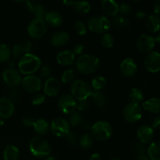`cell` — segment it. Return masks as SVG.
<instances>
[{
  "label": "cell",
  "instance_id": "1",
  "mask_svg": "<svg viewBox=\"0 0 160 160\" xmlns=\"http://www.w3.org/2000/svg\"><path fill=\"white\" fill-rule=\"evenodd\" d=\"M42 66V61L40 58L32 53L24 54L18 62V70L20 73L23 75H33L35 72L40 70Z\"/></svg>",
  "mask_w": 160,
  "mask_h": 160
},
{
  "label": "cell",
  "instance_id": "2",
  "mask_svg": "<svg viewBox=\"0 0 160 160\" xmlns=\"http://www.w3.org/2000/svg\"><path fill=\"white\" fill-rule=\"evenodd\" d=\"M99 64V59L92 54H83L75 60L77 70L83 74L94 73L98 70Z\"/></svg>",
  "mask_w": 160,
  "mask_h": 160
},
{
  "label": "cell",
  "instance_id": "3",
  "mask_svg": "<svg viewBox=\"0 0 160 160\" xmlns=\"http://www.w3.org/2000/svg\"><path fill=\"white\" fill-rule=\"evenodd\" d=\"M29 150L32 156L37 158H45L51 153V146L44 138L35 136L30 141Z\"/></svg>",
  "mask_w": 160,
  "mask_h": 160
},
{
  "label": "cell",
  "instance_id": "4",
  "mask_svg": "<svg viewBox=\"0 0 160 160\" xmlns=\"http://www.w3.org/2000/svg\"><path fill=\"white\" fill-rule=\"evenodd\" d=\"M90 131L92 138L100 142L109 140L113 134V128L112 125L109 122L103 120H99L94 123Z\"/></svg>",
  "mask_w": 160,
  "mask_h": 160
},
{
  "label": "cell",
  "instance_id": "5",
  "mask_svg": "<svg viewBox=\"0 0 160 160\" xmlns=\"http://www.w3.org/2000/svg\"><path fill=\"white\" fill-rule=\"evenodd\" d=\"M88 28L96 34H106L110 29L112 24L109 17L105 15H95L88 21Z\"/></svg>",
  "mask_w": 160,
  "mask_h": 160
},
{
  "label": "cell",
  "instance_id": "6",
  "mask_svg": "<svg viewBox=\"0 0 160 160\" xmlns=\"http://www.w3.org/2000/svg\"><path fill=\"white\" fill-rule=\"evenodd\" d=\"M92 88L89 84H88L84 80L78 79L73 81L70 88V95L73 96L75 100L82 101V100H88V98L91 96Z\"/></svg>",
  "mask_w": 160,
  "mask_h": 160
},
{
  "label": "cell",
  "instance_id": "7",
  "mask_svg": "<svg viewBox=\"0 0 160 160\" xmlns=\"http://www.w3.org/2000/svg\"><path fill=\"white\" fill-rule=\"evenodd\" d=\"M70 126L66 119L57 117L49 123V131L57 138L66 137L70 132Z\"/></svg>",
  "mask_w": 160,
  "mask_h": 160
},
{
  "label": "cell",
  "instance_id": "8",
  "mask_svg": "<svg viewBox=\"0 0 160 160\" xmlns=\"http://www.w3.org/2000/svg\"><path fill=\"white\" fill-rule=\"evenodd\" d=\"M47 25L43 19L34 18L28 26V33L34 39H41L45 35Z\"/></svg>",
  "mask_w": 160,
  "mask_h": 160
},
{
  "label": "cell",
  "instance_id": "9",
  "mask_svg": "<svg viewBox=\"0 0 160 160\" xmlns=\"http://www.w3.org/2000/svg\"><path fill=\"white\" fill-rule=\"evenodd\" d=\"M123 118L127 122L130 123H134L142 119L143 111L140 104L130 102L123 109Z\"/></svg>",
  "mask_w": 160,
  "mask_h": 160
},
{
  "label": "cell",
  "instance_id": "10",
  "mask_svg": "<svg viewBox=\"0 0 160 160\" xmlns=\"http://www.w3.org/2000/svg\"><path fill=\"white\" fill-rule=\"evenodd\" d=\"M20 84L22 85L23 90L28 93H38L42 88V81L38 77L35 75L25 76L22 79Z\"/></svg>",
  "mask_w": 160,
  "mask_h": 160
},
{
  "label": "cell",
  "instance_id": "11",
  "mask_svg": "<svg viewBox=\"0 0 160 160\" xmlns=\"http://www.w3.org/2000/svg\"><path fill=\"white\" fill-rule=\"evenodd\" d=\"M58 107L63 114L70 115V113L76 111L77 101L70 94H63L59 97Z\"/></svg>",
  "mask_w": 160,
  "mask_h": 160
},
{
  "label": "cell",
  "instance_id": "12",
  "mask_svg": "<svg viewBox=\"0 0 160 160\" xmlns=\"http://www.w3.org/2000/svg\"><path fill=\"white\" fill-rule=\"evenodd\" d=\"M2 79L9 88H15L21 84L22 78L20 72L13 68H6L2 72Z\"/></svg>",
  "mask_w": 160,
  "mask_h": 160
},
{
  "label": "cell",
  "instance_id": "13",
  "mask_svg": "<svg viewBox=\"0 0 160 160\" xmlns=\"http://www.w3.org/2000/svg\"><path fill=\"white\" fill-rule=\"evenodd\" d=\"M156 46L154 38L146 34H142L138 36L136 40V47L142 52L149 53Z\"/></svg>",
  "mask_w": 160,
  "mask_h": 160
},
{
  "label": "cell",
  "instance_id": "14",
  "mask_svg": "<svg viewBox=\"0 0 160 160\" xmlns=\"http://www.w3.org/2000/svg\"><path fill=\"white\" fill-rule=\"evenodd\" d=\"M144 65L148 72L158 73L160 70V54L158 52L152 51L148 53L144 60Z\"/></svg>",
  "mask_w": 160,
  "mask_h": 160
},
{
  "label": "cell",
  "instance_id": "15",
  "mask_svg": "<svg viewBox=\"0 0 160 160\" xmlns=\"http://www.w3.org/2000/svg\"><path fill=\"white\" fill-rule=\"evenodd\" d=\"M138 68V67L137 62L132 58H126L120 62V72L125 78H131L135 75Z\"/></svg>",
  "mask_w": 160,
  "mask_h": 160
},
{
  "label": "cell",
  "instance_id": "16",
  "mask_svg": "<svg viewBox=\"0 0 160 160\" xmlns=\"http://www.w3.org/2000/svg\"><path fill=\"white\" fill-rule=\"evenodd\" d=\"M154 137V129L150 125L143 124L137 130V138L141 144H148Z\"/></svg>",
  "mask_w": 160,
  "mask_h": 160
},
{
  "label": "cell",
  "instance_id": "17",
  "mask_svg": "<svg viewBox=\"0 0 160 160\" xmlns=\"http://www.w3.org/2000/svg\"><path fill=\"white\" fill-rule=\"evenodd\" d=\"M15 111V106L12 100L8 97L0 98V119H8L12 117Z\"/></svg>",
  "mask_w": 160,
  "mask_h": 160
},
{
  "label": "cell",
  "instance_id": "18",
  "mask_svg": "<svg viewBox=\"0 0 160 160\" xmlns=\"http://www.w3.org/2000/svg\"><path fill=\"white\" fill-rule=\"evenodd\" d=\"M60 92V82L54 77H50L45 81L44 85V92L45 96L53 97L57 95Z\"/></svg>",
  "mask_w": 160,
  "mask_h": 160
},
{
  "label": "cell",
  "instance_id": "19",
  "mask_svg": "<svg viewBox=\"0 0 160 160\" xmlns=\"http://www.w3.org/2000/svg\"><path fill=\"white\" fill-rule=\"evenodd\" d=\"M76 60V56L70 50H64L59 52L56 56V61L61 66L68 67L73 65Z\"/></svg>",
  "mask_w": 160,
  "mask_h": 160
},
{
  "label": "cell",
  "instance_id": "20",
  "mask_svg": "<svg viewBox=\"0 0 160 160\" xmlns=\"http://www.w3.org/2000/svg\"><path fill=\"white\" fill-rule=\"evenodd\" d=\"M101 8L106 17H115L119 12V4L113 0H102L100 3Z\"/></svg>",
  "mask_w": 160,
  "mask_h": 160
},
{
  "label": "cell",
  "instance_id": "21",
  "mask_svg": "<svg viewBox=\"0 0 160 160\" xmlns=\"http://www.w3.org/2000/svg\"><path fill=\"white\" fill-rule=\"evenodd\" d=\"M44 21L48 26L52 28H59L63 23V18L57 11H49L45 14Z\"/></svg>",
  "mask_w": 160,
  "mask_h": 160
},
{
  "label": "cell",
  "instance_id": "22",
  "mask_svg": "<svg viewBox=\"0 0 160 160\" xmlns=\"http://www.w3.org/2000/svg\"><path fill=\"white\" fill-rule=\"evenodd\" d=\"M70 40V34L64 31L55 32L51 37V44L55 47H61L65 45Z\"/></svg>",
  "mask_w": 160,
  "mask_h": 160
},
{
  "label": "cell",
  "instance_id": "23",
  "mask_svg": "<svg viewBox=\"0 0 160 160\" xmlns=\"http://www.w3.org/2000/svg\"><path fill=\"white\" fill-rule=\"evenodd\" d=\"M26 6L30 12L34 15V18L43 19L46 14V10L43 5L40 3L34 2H26Z\"/></svg>",
  "mask_w": 160,
  "mask_h": 160
},
{
  "label": "cell",
  "instance_id": "24",
  "mask_svg": "<svg viewBox=\"0 0 160 160\" xmlns=\"http://www.w3.org/2000/svg\"><path fill=\"white\" fill-rule=\"evenodd\" d=\"M142 109L149 113L158 114L160 111V100L158 98H151L142 102Z\"/></svg>",
  "mask_w": 160,
  "mask_h": 160
},
{
  "label": "cell",
  "instance_id": "25",
  "mask_svg": "<svg viewBox=\"0 0 160 160\" xmlns=\"http://www.w3.org/2000/svg\"><path fill=\"white\" fill-rule=\"evenodd\" d=\"M33 128H34V131L42 137V136L48 134L49 131V123L45 119L38 118L34 121Z\"/></svg>",
  "mask_w": 160,
  "mask_h": 160
},
{
  "label": "cell",
  "instance_id": "26",
  "mask_svg": "<svg viewBox=\"0 0 160 160\" xmlns=\"http://www.w3.org/2000/svg\"><path fill=\"white\" fill-rule=\"evenodd\" d=\"M20 157V150L13 145H7L3 152L4 160H18Z\"/></svg>",
  "mask_w": 160,
  "mask_h": 160
},
{
  "label": "cell",
  "instance_id": "27",
  "mask_svg": "<svg viewBox=\"0 0 160 160\" xmlns=\"http://www.w3.org/2000/svg\"><path fill=\"white\" fill-rule=\"evenodd\" d=\"M160 19L159 16L150 15L146 20V28L152 33H156L159 31Z\"/></svg>",
  "mask_w": 160,
  "mask_h": 160
},
{
  "label": "cell",
  "instance_id": "28",
  "mask_svg": "<svg viewBox=\"0 0 160 160\" xmlns=\"http://www.w3.org/2000/svg\"><path fill=\"white\" fill-rule=\"evenodd\" d=\"M91 97L93 99V102L98 107L103 108L106 106L107 103V98L106 96L101 92V91L92 90Z\"/></svg>",
  "mask_w": 160,
  "mask_h": 160
},
{
  "label": "cell",
  "instance_id": "29",
  "mask_svg": "<svg viewBox=\"0 0 160 160\" xmlns=\"http://www.w3.org/2000/svg\"><path fill=\"white\" fill-rule=\"evenodd\" d=\"M160 142H152L148 146L147 153H148V157L151 160H160Z\"/></svg>",
  "mask_w": 160,
  "mask_h": 160
},
{
  "label": "cell",
  "instance_id": "30",
  "mask_svg": "<svg viewBox=\"0 0 160 160\" xmlns=\"http://www.w3.org/2000/svg\"><path fill=\"white\" fill-rule=\"evenodd\" d=\"M129 98L131 99V102L139 104L144 100L143 91L139 88H133L129 92Z\"/></svg>",
  "mask_w": 160,
  "mask_h": 160
},
{
  "label": "cell",
  "instance_id": "31",
  "mask_svg": "<svg viewBox=\"0 0 160 160\" xmlns=\"http://www.w3.org/2000/svg\"><path fill=\"white\" fill-rule=\"evenodd\" d=\"M111 24L117 28H128L131 24V21L124 16H116L111 21Z\"/></svg>",
  "mask_w": 160,
  "mask_h": 160
},
{
  "label": "cell",
  "instance_id": "32",
  "mask_svg": "<svg viewBox=\"0 0 160 160\" xmlns=\"http://www.w3.org/2000/svg\"><path fill=\"white\" fill-rule=\"evenodd\" d=\"M73 8L75 11L81 14H86L91 10V4L88 2L86 1H80V2H74L73 1Z\"/></svg>",
  "mask_w": 160,
  "mask_h": 160
},
{
  "label": "cell",
  "instance_id": "33",
  "mask_svg": "<svg viewBox=\"0 0 160 160\" xmlns=\"http://www.w3.org/2000/svg\"><path fill=\"white\" fill-rule=\"evenodd\" d=\"M107 80L102 76H96L92 80V88L95 91H102L106 88Z\"/></svg>",
  "mask_w": 160,
  "mask_h": 160
},
{
  "label": "cell",
  "instance_id": "34",
  "mask_svg": "<svg viewBox=\"0 0 160 160\" xmlns=\"http://www.w3.org/2000/svg\"><path fill=\"white\" fill-rule=\"evenodd\" d=\"M82 119L83 117L81 112L79 111H74V112H73L69 115L68 120H67L69 124H70V128L71 127L74 128V127L78 126L81 123V122L82 121Z\"/></svg>",
  "mask_w": 160,
  "mask_h": 160
},
{
  "label": "cell",
  "instance_id": "35",
  "mask_svg": "<svg viewBox=\"0 0 160 160\" xmlns=\"http://www.w3.org/2000/svg\"><path fill=\"white\" fill-rule=\"evenodd\" d=\"M11 56V49L6 44H0V62H6Z\"/></svg>",
  "mask_w": 160,
  "mask_h": 160
},
{
  "label": "cell",
  "instance_id": "36",
  "mask_svg": "<svg viewBox=\"0 0 160 160\" xmlns=\"http://www.w3.org/2000/svg\"><path fill=\"white\" fill-rule=\"evenodd\" d=\"M92 144H93V140L90 134H85L81 136L79 140V145L82 149L88 150L92 148Z\"/></svg>",
  "mask_w": 160,
  "mask_h": 160
},
{
  "label": "cell",
  "instance_id": "37",
  "mask_svg": "<svg viewBox=\"0 0 160 160\" xmlns=\"http://www.w3.org/2000/svg\"><path fill=\"white\" fill-rule=\"evenodd\" d=\"M114 38L112 34H109V33H106L103 34V35L101 37V45L103 48H110L113 46L114 45Z\"/></svg>",
  "mask_w": 160,
  "mask_h": 160
},
{
  "label": "cell",
  "instance_id": "38",
  "mask_svg": "<svg viewBox=\"0 0 160 160\" xmlns=\"http://www.w3.org/2000/svg\"><path fill=\"white\" fill-rule=\"evenodd\" d=\"M74 78L75 71L73 69H68L62 73V77H61V81L63 84H69V83L73 82Z\"/></svg>",
  "mask_w": 160,
  "mask_h": 160
},
{
  "label": "cell",
  "instance_id": "39",
  "mask_svg": "<svg viewBox=\"0 0 160 160\" xmlns=\"http://www.w3.org/2000/svg\"><path fill=\"white\" fill-rule=\"evenodd\" d=\"M24 54H26V53H25L24 50H23V47H22L20 43L14 45L12 49L11 50V55L16 59H20Z\"/></svg>",
  "mask_w": 160,
  "mask_h": 160
},
{
  "label": "cell",
  "instance_id": "40",
  "mask_svg": "<svg viewBox=\"0 0 160 160\" xmlns=\"http://www.w3.org/2000/svg\"><path fill=\"white\" fill-rule=\"evenodd\" d=\"M45 95L42 92H38L35 93L32 97L31 99V102L34 106H40V105L43 104L45 100Z\"/></svg>",
  "mask_w": 160,
  "mask_h": 160
},
{
  "label": "cell",
  "instance_id": "41",
  "mask_svg": "<svg viewBox=\"0 0 160 160\" xmlns=\"http://www.w3.org/2000/svg\"><path fill=\"white\" fill-rule=\"evenodd\" d=\"M73 28H74V31H76L77 34H79L80 36H84L87 34V27L83 22H76L74 26H73Z\"/></svg>",
  "mask_w": 160,
  "mask_h": 160
},
{
  "label": "cell",
  "instance_id": "42",
  "mask_svg": "<svg viewBox=\"0 0 160 160\" xmlns=\"http://www.w3.org/2000/svg\"><path fill=\"white\" fill-rule=\"evenodd\" d=\"M132 11V7H131V5L128 4V3L123 2L119 5V12H121L123 15H129V14H131Z\"/></svg>",
  "mask_w": 160,
  "mask_h": 160
},
{
  "label": "cell",
  "instance_id": "43",
  "mask_svg": "<svg viewBox=\"0 0 160 160\" xmlns=\"http://www.w3.org/2000/svg\"><path fill=\"white\" fill-rule=\"evenodd\" d=\"M52 73V68L50 67H48V66H44V67H42V68H40L41 78H47V79H48V78L51 77Z\"/></svg>",
  "mask_w": 160,
  "mask_h": 160
},
{
  "label": "cell",
  "instance_id": "44",
  "mask_svg": "<svg viewBox=\"0 0 160 160\" xmlns=\"http://www.w3.org/2000/svg\"><path fill=\"white\" fill-rule=\"evenodd\" d=\"M90 106V103L88 100H82V101H78L77 102V108L76 109H78L79 112H84L86 111Z\"/></svg>",
  "mask_w": 160,
  "mask_h": 160
},
{
  "label": "cell",
  "instance_id": "45",
  "mask_svg": "<svg viewBox=\"0 0 160 160\" xmlns=\"http://www.w3.org/2000/svg\"><path fill=\"white\" fill-rule=\"evenodd\" d=\"M21 45L23 47V50H24L25 53H30V52L32 50L33 48V44L31 41L29 40H23V42H21Z\"/></svg>",
  "mask_w": 160,
  "mask_h": 160
},
{
  "label": "cell",
  "instance_id": "46",
  "mask_svg": "<svg viewBox=\"0 0 160 160\" xmlns=\"http://www.w3.org/2000/svg\"><path fill=\"white\" fill-rule=\"evenodd\" d=\"M84 48H85V46H84L82 43H78L74 45L73 50L72 52L74 53L75 56H76V55H80V56H81L82 53L84 52Z\"/></svg>",
  "mask_w": 160,
  "mask_h": 160
},
{
  "label": "cell",
  "instance_id": "47",
  "mask_svg": "<svg viewBox=\"0 0 160 160\" xmlns=\"http://www.w3.org/2000/svg\"><path fill=\"white\" fill-rule=\"evenodd\" d=\"M34 121H35V120H34V117H31V116H26V117H23V120H22V123H23V124L26 127H33Z\"/></svg>",
  "mask_w": 160,
  "mask_h": 160
},
{
  "label": "cell",
  "instance_id": "48",
  "mask_svg": "<svg viewBox=\"0 0 160 160\" xmlns=\"http://www.w3.org/2000/svg\"><path fill=\"white\" fill-rule=\"evenodd\" d=\"M134 152L137 154V156H141V155H145L146 153V150H145V147L143 146V145L141 143L137 144L134 146Z\"/></svg>",
  "mask_w": 160,
  "mask_h": 160
},
{
  "label": "cell",
  "instance_id": "49",
  "mask_svg": "<svg viewBox=\"0 0 160 160\" xmlns=\"http://www.w3.org/2000/svg\"><path fill=\"white\" fill-rule=\"evenodd\" d=\"M66 137H67L68 142L71 145H76L78 144V137L73 133L70 132Z\"/></svg>",
  "mask_w": 160,
  "mask_h": 160
},
{
  "label": "cell",
  "instance_id": "50",
  "mask_svg": "<svg viewBox=\"0 0 160 160\" xmlns=\"http://www.w3.org/2000/svg\"><path fill=\"white\" fill-rule=\"evenodd\" d=\"M146 17H147L146 12H145V11H143V10H138L135 13V17L138 20H144V19L146 18Z\"/></svg>",
  "mask_w": 160,
  "mask_h": 160
},
{
  "label": "cell",
  "instance_id": "51",
  "mask_svg": "<svg viewBox=\"0 0 160 160\" xmlns=\"http://www.w3.org/2000/svg\"><path fill=\"white\" fill-rule=\"evenodd\" d=\"M153 11L155 15L159 16L160 14V0H156L153 6Z\"/></svg>",
  "mask_w": 160,
  "mask_h": 160
},
{
  "label": "cell",
  "instance_id": "52",
  "mask_svg": "<svg viewBox=\"0 0 160 160\" xmlns=\"http://www.w3.org/2000/svg\"><path fill=\"white\" fill-rule=\"evenodd\" d=\"M80 125H81V128L84 130H85V131L91 130V128H92V125L91 124L90 122L88 121V120H82V121L81 122V123H80Z\"/></svg>",
  "mask_w": 160,
  "mask_h": 160
},
{
  "label": "cell",
  "instance_id": "53",
  "mask_svg": "<svg viewBox=\"0 0 160 160\" xmlns=\"http://www.w3.org/2000/svg\"><path fill=\"white\" fill-rule=\"evenodd\" d=\"M160 126V117H156L153 119L152 123V128L153 129H158Z\"/></svg>",
  "mask_w": 160,
  "mask_h": 160
},
{
  "label": "cell",
  "instance_id": "54",
  "mask_svg": "<svg viewBox=\"0 0 160 160\" xmlns=\"http://www.w3.org/2000/svg\"><path fill=\"white\" fill-rule=\"evenodd\" d=\"M90 160H102V156L99 153H93V154L91 156Z\"/></svg>",
  "mask_w": 160,
  "mask_h": 160
},
{
  "label": "cell",
  "instance_id": "55",
  "mask_svg": "<svg viewBox=\"0 0 160 160\" xmlns=\"http://www.w3.org/2000/svg\"><path fill=\"white\" fill-rule=\"evenodd\" d=\"M134 160H151L148 157V156L146 155H141V156H136L135 159Z\"/></svg>",
  "mask_w": 160,
  "mask_h": 160
},
{
  "label": "cell",
  "instance_id": "56",
  "mask_svg": "<svg viewBox=\"0 0 160 160\" xmlns=\"http://www.w3.org/2000/svg\"><path fill=\"white\" fill-rule=\"evenodd\" d=\"M154 40H155V42H156V44L159 45V43H160V35L159 34H158L156 38H154Z\"/></svg>",
  "mask_w": 160,
  "mask_h": 160
},
{
  "label": "cell",
  "instance_id": "57",
  "mask_svg": "<svg viewBox=\"0 0 160 160\" xmlns=\"http://www.w3.org/2000/svg\"><path fill=\"white\" fill-rule=\"evenodd\" d=\"M63 3L65 5H67V6H72V5H73V1H68V0H67V1H64Z\"/></svg>",
  "mask_w": 160,
  "mask_h": 160
},
{
  "label": "cell",
  "instance_id": "58",
  "mask_svg": "<svg viewBox=\"0 0 160 160\" xmlns=\"http://www.w3.org/2000/svg\"><path fill=\"white\" fill-rule=\"evenodd\" d=\"M44 160H55V159H54V157H52V156H47L46 158H45V159Z\"/></svg>",
  "mask_w": 160,
  "mask_h": 160
},
{
  "label": "cell",
  "instance_id": "59",
  "mask_svg": "<svg viewBox=\"0 0 160 160\" xmlns=\"http://www.w3.org/2000/svg\"><path fill=\"white\" fill-rule=\"evenodd\" d=\"M3 124H4V121H3V120L0 119V128H1V127H2Z\"/></svg>",
  "mask_w": 160,
  "mask_h": 160
},
{
  "label": "cell",
  "instance_id": "60",
  "mask_svg": "<svg viewBox=\"0 0 160 160\" xmlns=\"http://www.w3.org/2000/svg\"><path fill=\"white\" fill-rule=\"evenodd\" d=\"M110 160H121V159H120L119 157H113V158H112Z\"/></svg>",
  "mask_w": 160,
  "mask_h": 160
}]
</instances>
